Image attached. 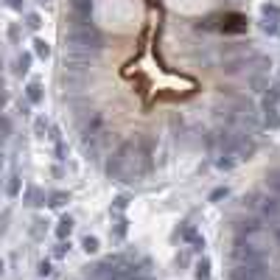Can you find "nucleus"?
I'll return each instance as SVG.
<instances>
[{
    "mask_svg": "<svg viewBox=\"0 0 280 280\" xmlns=\"http://www.w3.org/2000/svg\"><path fill=\"white\" fill-rule=\"evenodd\" d=\"M146 168H149L146 151L140 149L135 140H126V143L118 146V151H115L112 157H109L106 174L112 176V179H118V182H138V179H143Z\"/></svg>",
    "mask_w": 280,
    "mask_h": 280,
    "instance_id": "nucleus-1",
    "label": "nucleus"
},
{
    "mask_svg": "<svg viewBox=\"0 0 280 280\" xmlns=\"http://www.w3.org/2000/svg\"><path fill=\"white\" fill-rule=\"evenodd\" d=\"M68 42L76 53H90V51H101V34L90 23H79L68 34Z\"/></svg>",
    "mask_w": 280,
    "mask_h": 280,
    "instance_id": "nucleus-2",
    "label": "nucleus"
},
{
    "mask_svg": "<svg viewBox=\"0 0 280 280\" xmlns=\"http://www.w3.org/2000/svg\"><path fill=\"white\" fill-rule=\"evenodd\" d=\"M266 263H233L230 280H266Z\"/></svg>",
    "mask_w": 280,
    "mask_h": 280,
    "instance_id": "nucleus-3",
    "label": "nucleus"
},
{
    "mask_svg": "<svg viewBox=\"0 0 280 280\" xmlns=\"http://www.w3.org/2000/svg\"><path fill=\"white\" fill-rule=\"evenodd\" d=\"M261 17H263V31L275 34V31H278V20H280V9L278 6H263Z\"/></svg>",
    "mask_w": 280,
    "mask_h": 280,
    "instance_id": "nucleus-4",
    "label": "nucleus"
},
{
    "mask_svg": "<svg viewBox=\"0 0 280 280\" xmlns=\"http://www.w3.org/2000/svg\"><path fill=\"white\" fill-rule=\"evenodd\" d=\"M73 11L79 23H90V14H93V0H73Z\"/></svg>",
    "mask_w": 280,
    "mask_h": 280,
    "instance_id": "nucleus-5",
    "label": "nucleus"
},
{
    "mask_svg": "<svg viewBox=\"0 0 280 280\" xmlns=\"http://www.w3.org/2000/svg\"><path fill=\"white\" fill-rule=\"evenodd\" d=\"M263 121L269 129H280V112H278V104H263Z\"/></svg>",
    "mask_w": 280,
    "mask_h": 280,
    "instance_id": "nucleus-6",
    "label": "nucleus"
},
{
    "mask_svg": "<svg viewBox=\"0 0 280 280\" xmlns=\"http://www.w3.org/2000/svg\"><path fill=\"white\" fill-rule=\"evenodd\" d=\"M196 280H210V258H202L196 261V272H193Z\"/></svg>",
    "mask_w": 280,
    "mask_h": 280,
    "instance_id": "nucleus-7",
    "label": "nucleus"
},
{
    "mask_svg": "<svg viewBox=\"0 0 280 280\" xmlns=\"http://www.w3.org/2000/svg\"><path fill=\"white\" fill-rule=\"evenodd\" d=\"M70 233H73V219H70V216H65V219L59 221V227H56V236H59V238H68Z\"/></svg>",
    "mask_w": 280,
    "mask_h": 280,
    "instance_id": "nucleus-8",
    "label": "nucleus"
},
{
    "mask_svg": "<svg viewBox=\"0 0 280 280\" xmlns=\"http://www.w3.org/2000/svg\"><path fill=\"white\" fill-rule=\"evenodd\" d=\"M81 249H84L87 255H96L98 252V238L96 236H87L84 241H81Z\"/></svg>",
    "mask_w": 280,
    "mask_h": 280,
    "instance_id": "nucleus-9",
    "label": "nucleus"
},
{
    "mask_svg": "<svg viewBox=\"0 0 280 280\" xmlns=\"http://www.w3.org/2000/svg\"><path fill=\"white\" fill-rule=\"evenodd\" d=\"M269 191L275 196H280V171H272L269 174Z\"/></svg>",
    "mask_w": 280,
    "mask_h": 280,
    "instance_id": "nucleus-10",
    "label": "nucleus"
},
{
    "mask_svg": "<svg viewBox=\"0 0 280 280\" xmlns=\"http://www.w3.org/2000/svg\"><path fill=\"white\" fill-rule=\"evenodd\" d=\"M39 98H42V87H39V84H28V101L36 104Z\"/></svg>",
    "mask_w": 280,
    "mask_h": 280,
    "instance_id": "nucleus-11",
    "label": "nucleus"
},
{
    "mask_svg": "<svg viewBox=\"0 0 280 280\" xmlns=\"http://www.w3.org/2000/svg\"><path fill=\"white\" fill-rule=\"evenodd\" d=\"M34 132H36V138H45V132H48V121H45V118H36Z\"/></svg>",
    "mask_w": 280,
    "mask_h": 280,
    "instance_id": "nucleus-12",
    "label": "nucleus"
},
{
    "mask_svg": "<svg viewBox=\"0 0 280 280\" xmlns=\"http://www.w3.org/2000/svg\"><path fill=\"white\" fill-rule=\"evenodd\" d=\"M227 188H216V191L210 193V202H219V199H227Z\"/></svg>",
    "mask_w": 280,
    "mask_h": 280,
    "instance_id": "nucleus-13",
    "label": "nucleus"
},
{
    "mask_svg": "<svg viewBox=\"0 0 280 280\" xmlns=\"http://www.w3.org/2000/svg\"><path fill=\"white\" fill-rule=\"evenodd\" d=\"M65 202H68V196H65V193H53V196H51V208H62Z\"/></svg>",
    "mask_w": 280,
    "mask_h": 280,
    "instance_id": "nucleus-14",
    "label": "nucleus"
},
{
    "mask_svg": "<svg viewBox=\"0 0 280 280\" xmlns=\"http://www.w3.org/2000/svg\"><path fill=\"white\" fill-rule=\"evenodd\" d=\"M20 193V176H11V182H9V196H17Z\"/></svg>",
    "mask_w": 280,
    "mask_h": 280,
    "instance_id": "nucleus-15",
    "label": "nucleus"
},
{
    "mask_svg": "<svg viewBox=\"0 0 280 280\" xmlns=\"http://www.w3.org/2000/svg\"><path fill=\"white\" fill-rule=\"evenodd\" d=\"M36 53H39V56H48V53H51L48 42H42V39H39V42H36Z\"/></svg>",
    "mask_w": 280,
    "mask_h": 280,
    "instance_id": "nucleus-16",
    "label": "nucleus"
},
{
    "mask_svg": "<svg viewBox=\"0 0 280 280\" xmlns=\"http://www.w3.org/2000/svg\"><path fill=\"white\" fill-rule=\"evenodd\" d=\"M39 275H42V278H48V275H51V263H48V261L39 263Z\"/></svg>",
    "mask_w": 280,
    "mask_h": 280,
    "instance_id": "nucleus-17",
    "label": "nucleus"
},
{
    "mask_svg": "<svg viewBox=\"0 0 280 280\" xmlns=\"http://www.w3.org/2000/svg\"><path fill=\"white\" fill-rule=\"evenodd\" d=\"M115 208H118V210L126 208V196H118V199H115Z\"/></svg>",
    "mask_w": 280,
    "mask_h": 280,
    "instance_id": "nucleus-18",
    "label": "nucleus"
},
{
    "mask_svg": "<svg viewBox=\"0 0 280 280\" xmlns=\"http://www.w3.org/2000/svg\"><path fill=\"white\" fill-rule=\"evenodd\" d=\"M28 70V56H23V59H20V73H26Z\"/></svg>",
    "mask_w": 280,
    "mask_h": 280,
    "instance_id": "nucleus-19",
    "label": "nucleus"
},
{
    "mask_svg": "<svg viewBox=\"0 0 280 280\" xmlns=\"http://www.w3.org/2000/svg\"><path fill=\"white\" fill-rule=\"evenodd\" d=\"M28 26L36 28V26H39V17H34V14H31V17H28Z\"/></svg>",
    "mask_w": 280,
    "mask_h": 280,
    "instance_id": "nucleus-20",
    "label": "nucleus"
},
{
    "mask_svg": "<svg viewBox=\"0 0 280 280\" xmlns=\"http://www.w3.org/2000/svg\"><path fill=\"white\" fill-rule=\"evenodd\" d=\"M0 171H3V154H0Z\"/></svg>",
    "mask_w": 280,
    "mask_h": 280,
    "instance_id": "nucleus-21",
    "label": "nucleus"
},
{
    "mask_svg": "<svg viewBox=\"0 0 280 280\" xmlns=\"http://www.w3.org/2000/svg\"><path fill=\"white\" fill-rule=\"evenodd\" d=\"M0 275H3V261H0Z\"/></svg>",
    "mask_w": 280,
    "mask_h": 280,
    "instance_id": "nucleus-22",
    "label": "nucleus"
}]
</instances>
